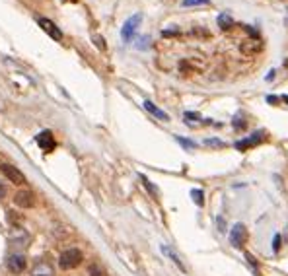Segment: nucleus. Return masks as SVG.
<instances>
[{
  "instance_id": "nucleus-2",
  "label": "nucleus",
  "mask_w": 288,
  "mask_h": 276,
  "mask_svg": "<svg viewBox=\"0 0 288 276\" xmlns=\"http://www.w3.org/2000/svg\"><path fill=\"white\" fill-rule=\"evenodd\" d=\"M141 21H143V14H135L133 18H129V20L125 21V25H123V29H121V37H123L125 41H131Z\"/></svg>"
},
{
  "instance_id": "nucleus-14",
  "label": "nucleus",
  "mask_w": 288,
  "mask_h": 276,
  "mask_svg": "<svg viewBox=\"0 0 288 276\" xmlns=\"http://www.w3.org/2000/svg\"><path fill=\"white\" fill-rule=\"evenodd\" d=\"M210 0H183L181 2V6L183 8H189V6H205V4H208Z\"/></svg>"
},
{
  "instance_id": "nucleus-20",
  "label": "nucleus",
  "mask_w": 288,
  "mask_h": 276,
  "mask_svg": "<svg viewBox=\"0 0 288 276\" xmlns=\"http://www.w3.org/2000/svg\"><path fill=\"white\" fill-rule=\"evenodd\" d=\"M206 144H210V146H222V142H218V140H206Z\"/></svg>"
},
{
  "instance_id": "nucleus-16",
  "label": "nucleus",
  "mask_w": 288,
  "mask_h": 276,
  "mask_svg": "<svg viewBox=\"0 0 288 276\" xmlns=\"http://www.w3.org/2000/svg\"><path fill=\"white\" fill-rule=\"evenodd\" d=\"M191 197H193V200H195L199 206H203V204H205V195H203V191H193V193H191Z\"/></svg>"
},
{
  "instance_id": "nucleus-15",
  "label": "nucleus",
  "mask_w": 288,
  "mask_h": 276,
  "mask_svg": "<svg viewBox=\"0 0 288 276\" xmlns=\"http://www.w3.org/2000/svg\"><path fill=\"white\" fill-rule=\"evenodd\" d=\"M88 273H90V276H105V271L100 265H90Z\"/></svg>"
},
{
  "instance_id": "nucleus-13",
  "label": "nucleus",
  "mask_w": 288,
  "mask_h": 276,
  "mask_svg": "<svg viewBox=\"0 0 288 276\" xmlns=\"http://www.w3.org/2000/svg\"><path fill=\"white\" fill-rule=\"evenodd\" d=\"M218 25H220L222 29H230V27L234 25V20H232L228 14H220V16H218Z\"/></svg>"
},
{
  "instance_id": "nucleus-9",
  "label": "nucleus",
  "mask_w": 288,
  "mask_h": 276,
  "mask_svg": "<svg viewBox=\"0 0 288 276\" xmlns=\"http://www.w3.org/2000/svg\"><path fill=\"white\" fill-rule=\"evenodd\" d=\"M240 51H242L244 55L251 57V55H255V53L261 51V43H259L257 37H255V39H247V41H244V43L240 45Z\"/></svg>"
},
{
  "instance_id": "nucleus-17",
  "label": "nucleus",
  "mask_w": 288,
  "mask_h": 276,
  "mask_svg": "<svg viewBox=\"0 0 288 276\" xmlns=\"http://www.w3.org/2000/svg\"><path fill=\"white\" fill-rule=\"evenodd\" d=\"M177 142H179V144H183L185 148H195V144H193V142H189V140H183L181 137H177Z\"/></svg>"
},
{
  "instance_id": "nucleus-3",
  "label": "nucleus",
  "mask_w": 288,
  "mask_h": 276,
  "mask_svg": "<svg viewBox=\"0 0 288 276\" xmlns=\"http://www.w3.org/2000/svg\"><path fill=\"white\" fill-rule=\"evenodd\" d=\"M0 169H2V173L6 175V179H10L14 185H23V183H25V175H23L18 167H14V165H10V163H2Z\"/></svg>"
},
{
  "instance_id": "nucleus-12",
  "label": "nucleus",
  "mask_w": 288,
  "mask_h": 276,
  "mask_svg": "<svg viewBox=\"0 0 288 276\" xmlns=\"http://www.w3.org/2000/svg\"><path fill=\"white\" fill-rule=\"evenodd\" d=\"M144 107H146V111H150L154 117H158V119H162V121H167L169 117H167V113H164L162 109H158L152 101H144Z\"/></svg>"
},
{
  "instance_id": "nucleus-6",
  "label": "nucleus",
  "mask_w": 288,
  "mask_h": 276,
  "mask_svg": "<svg viewBox=\"0 0 288 276\" xmlns=\"http://www.w3.org/2000/svg\"><path fill=\"white\" fill-rule=\"evenodd\" d=\"M39 25H41V29L45 31V33H49L55 41H61L62 39V33H61V29L51 21V20H47V18H39Z\"/></svg>"
},
{
  "instance_id": "nucleus-4",
  "label": "nucleus",
  "mask_w": 288,
  "mask_h": 276,
  "mask_svg": "<svg viewBox=\"0 0 288 276\" xmlns=\"http://www.w3.org/2000/svg\"><path fill=\"white\" fill-rule=\"evenodd\" d=\"M246 239H247V230H246V226L244 224H236L234 228H232V232H230V243L234 245V247H242L244 243H246Z\"/></svg>"
},
{
  "instance_id": "nucleus-21",
  "label": "nucleus",
  "mask_w": 288,
  "mask_h": 276,
  "mask_svg": "<svg viewBox=\"0 0 288 276\" xmlns=\"http://www.w3.org/2000/svg\"><path fill=\"white\" fill-rule=\"evenodd\" d=\"M4 195H6V189H4V185H2V183H0V200H2V198H4Z\"/></svg>"
},
{
  "instance_id": "nucleus-5",
  "label": "nucleus",
  "mask_w": 288,
  "mask_h": 276,
  "mask_svg": "<svg viewBox=\"0 0 288 276\" xmlns=\"http://www.w3.org/2000/svg\"><path fill=\"white\" fill-rule=\"evenodd\" d=\"M35 140H37V144H39V148H41L43 152H53V150L57 148V142H55V137H53L51 131H43V133H39Z\"/></svg>"
},
{
  "instance_id": "nucleus-10",
  "label": "nucleus",
  "mask_w": 288,
  "mask_h": 276,
  "mask_svg": "<svg viewBox=\"0 0 288 276\" xmlns=\"http://www.w3.org/2000/svg\"><path fill=\"white\" fill-rule=\"evenodd\" d=\"M33 276H55V273H53V267L49 263L41 261L33 267Z\"/></svg>"
},
{
  "instance_id": "nucleus-7",
  "label": "nucleus",
  "mask_w": 288,
  "mask_h": 276,
  "mask_svg": "<svg viewBox=\"0 0 288 276\" xmlns=\"http://www.w3.org/2000/svg\"><path fill=\"white\" fill-rule=\"evenodd\" d=\"M14 202H16V206H20V208H31L33 206V193L31 191H20V193H16V197H14Z\"/></svg>"
},
{
  "instance_id": "nucleus-8",
  "label": "nucleus",
  "mask_w": 288,
  "mask_h": 276,
  "mask_svg": "<svg viewBox=\"0 0 288 276\" xmlns=\"http://www.w3.org/2000/svg\"><path fill=\"white\" fill-rule=\"evenodd\" d=\"M25 265H27V261H25L23 255H12V257L8 259V269H10V273H14V275L23 273V271H25Z\"/></svg>"
},
{
  "instance_id": "nucleus-11",
  "label": "nucleus",
  "mask_w": 288,
  "mask_h": 276,
  "mask_svg": "<svg viewBox=\"0 0 288 276\" xmlns=\"http://www.w3.org/2000/svg\"><path fill=\"white\" fill-rule=\"evenodd\" d=\"M257 142H261V135H251L249 138H246V140H242V142H236V148H238V150H247V148L255 146Z\"/></svg>"
},
{
  "instance_id": "nucleus-18",
  "label": "nucleus",
  "mask_w": 288,
  "mask_h": 276,
  "mask_svg": "<svg viewBox=\"0 0 288 276\" xmlns=\"http://www.w3.org/2000/svg\"><path fill=\"white\" fill-rule=\"evenodd\" d=\"M279 247H281V236H275V245H273V249L279 251Z\"/></svg>"
},
{
  "instance_id": "nucleus-1",
  "label": "nucleus",
  "mask_w": 288,
  "mask_h": 276,
  "mask_svg": "<svg viewBox=\"0 0 288 276\" xmlns=\"http://www.w3.org/2000/svg\"><path fill=\"white\" fill-rule=\"evenodd\" d=\"M82 259H84L82 251H78V249H68V251H64V253L61 255L59 265H61L62 271H70V269H76V267L82 263Z\"/></svg>"
},
{
  "instance_id": "nucleus-22",
  "label": "nucleus",
  "mask_w": 288,
  "mask_h": 276,
  "mask_svg": "<svg viewBox=\"0 0 288 276\" xmlns=\"http://www.w3.org/2000/svg\"><path fill=\"white\" fill-rule=\"evenodd\" d=\"M283 99H285V101H287V103H288V96H285V98H283Z\"/></svg>"
},
{
  "instance_id": "nucleus-19",
  "label": "nucleus",
  "mask_w": 288,
  "mask_h": 276,
  "mask_svg": "<svg viewBox=\"0 0 288 276\" xmlns=\"http://www.w3.org/2000/svg\"><path fill=\"white\" fill-rule=\"evenodd\" d=\"M96 41H98V47H100V49H105V45H103V39H102V37H96Z\"/></svg>"
}]
</instances>
